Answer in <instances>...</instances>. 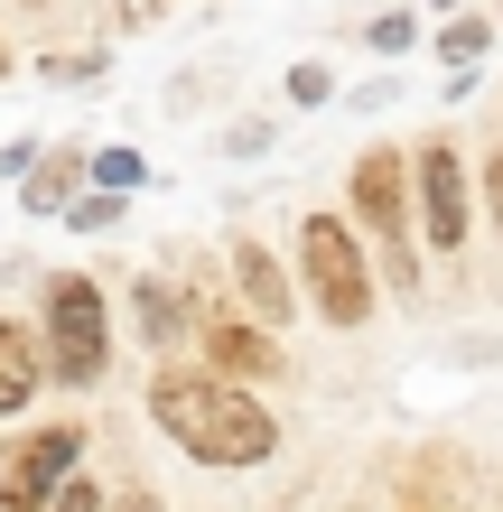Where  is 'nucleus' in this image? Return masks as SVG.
Here are the masks:
<instances>
[{
    "instance_id": "4",
    "label": "nucleus",
    "mask_w": 503,
    "mask_h": 512,
    "mask_svg": "<svg viewBox=\"0 0 503 512\" xmlns=\"http://www.w3.org/2000/svg\"><path fill=\"white\" fill-rule=\"evenodd\" d=\"M75 447H84V429H38V438H19V457L0 466V512H47V494L75 475Z\"/></svg>"
},
{
    "instance_id": "3",
    "label": "nucleus",
    "mask_w": 503,
    "mask_h": 512,
    "mask_svg": "<svg viewBox=\"0 0 503 512\" xmlns=\"http://www.w3.org/2000/svg\"><path fill=\"white\" fill-rule=\"evenodd\" d=\"M299 280H308L327 326H364L373 317V270H364V252H354L345 215H308L299 224Z\"/></svg>"
},
{
    "instance_id": "17",
    "label": "nucleus",
    "mask_w": 503,
    "mask_h": 512,
    "mask_svg": "<svg viewBox=\"0 0 503 512\" xmlns=\"http://www.w3.org/2000/svg\"><path fill=\"white\" fill-rule=\"evenodd\" d=\"M485 205L503 215V159H485Z\"/></svg>"
},
{
    "instance_id": "1",
    "label": "nucleus",
    "mask_w": 503,
    "mask_h": 512,
    "mask_svg": "<svg viewBox=\"0 0 503 512\" xmlns=\"http://www.w3.org/2000/svg\"><path fill=\"white\" fill-rule=\"evenodd\" d=\"M150 419L187 447L196 466H261L280 447V419L252 401L243 382H224V373H168L150 382Z\"/></svg>"
},
{
    "instance_id": "15",
    "label": "nucleus",
    "mask_w": 503,
    "mask_h": 512,
    "mask_svg": "<svg viewBox=\"0 0 503 512\" xmlns=\"http://www.w3.org/2000/svg\"><path fill=\"white\" fill-rule=\"evenodd\" d=\"M66 224H84V233H103V224H122V196H84V205H75Z\"/></svg>"
},
{
    "instance_id": "16",
    "label": "nucleus",
    "mask_w": 503,
    "mask_h": 512,
    "mask_svg": "<svg viewBox=\"0 0 503 512\" xmlns=\"http://www.w3.org/2000/svg\"><path fill=\"white\" fill-rule=\"evenodd\" d=\"M289 94H299V103H327L336 75H327V66H299V75H289Z\"/></svg>"
},
{
    "instance_id": "14",
    "label": "nucleus",
    "mask_w": 503,
    "mask_h": 512,
    "mask_svg": "<svg viewBox=\"0 0 503 512\" xmlns=\"http://www.w3.org/2000/svg\"><path fill=\"white\" fill-rule=\"evenodd\" d=\"M140 326L168 345V336H177V298H168V289H140Z\"/></svg>"
},
{
    "instance_id": "6",
    "label": "nucleus",
    "mask_w": 503,
    "mask_h": 512,
    "mask_svg": "<svg viewBox=\"0 0 503 512\" xmlns=\"http://www.w3.org/2000/svg\"><path fill=\"white\" fill-rule=\"evenodd\" d=\"M354 215H364L373 233H392L401 243V215H410V177L392 149H373V159H354Z\"/></svg>"
},
{
    "instance_id": "11",
    "label": "nucleus",
    "mask_w": 503,
    "mask_h": 512,
    "mask_svg": "<svg viewBox=\"0 0 503 512\" xmlns=\"http://www.w3.org/2000/svg\"><path fill=\"white\" fill-rule=\"evenodd\" d=\"M485 38H494L485 19H448V38H438V56H448V66H476V56H485Z\"/></svg>"
},
{
    "instance_id": "10",
    "label": "nucleus",
    "mask_w": 503,
    "mask_h": 512,
    "mask_svg": "<svg viewBox=\"0 0 503 512\" xmlns=\"http://www.w3.org/2000/svg\"><path fill=\"white\" fill-rule=\"evenodd\" d=\"M75 177H84V159H75V149H56V159L28 177V205H38V215H56V205L75 196Z\"/></svg>"
},
{
    "instance_id": "18",
    "label": "nucleus",
    "mask_w": 503,
    "mask_h": 512,
    "mask_svg": "<svg viewBox=\"0 0 503 512\" xmlns=\"http://www.w3.org/2000/svg\"><path fill=\"white\" fill-rule=\"evenodd\" d=\"M103 512H159V503H150V494H131V503H103Z\"/></svg>"
},
{
    "instance_id": "13",
    "label": "nucleus",
    "mask_w": 503,
    "mask_h": 512,
    "mask_svg": "<svg viewBox=\"0 0 503 512\" xmlns=\"http://www.w3.org/2000/svg\"><path fill=\"white\" fill-rule=\"evenodd\" d=\"M94 177H103V196H122V187H140V159H131V149H103Z\"/></svg>"
},
{
    "instance_id": "8",
    "label": "nucleus",
    "mask_w": 503,
    "mask_h": 512,
    "mask_svg": "<svg viewBox=\"0 0 503 512\" xmlns=\"http://www.w3.org/2000/svg\"><path fill=\"white\" fill-rule=\"evenodd\" d=\"M38 382H47V364H38V336L0 317V419H19L28 401H38Z\"/></svg>"
},
{
    "instance_id": "19",
    "label": "nucleus",
    "mask_w": 503,
    "mask_h": 512,
    "mask_svg": "<svg viewBox=\"0 0 503 512\" xmlns=\"http://www.w3.org/2000/svg\"><path fill=\"white\" fill-rule=\"evenodd\" d=\"M429 10H466V0H429Z\"/></svg>"
},
{
    "instance_id": "12",
    "label": "nucleus",
    "mask_w": 503,
    "mask_h": 512,
    "mask_svg": "<svg viewBox=\"0 0 503 512\" xmlns=\"http://www.w3.org/2000/svg\"><path fill=\"white\" fill-rule=\"evenodd\" d=\"M47 512H103V485H94V475H66V485L47 494Z\"/></svg>"
},
{
    "instance_id": "7",
    "label": "nucleus",
    "mask_w": 503,
    "mask_h": 512,
    "mask_svg": "<svg viewBox=\"0 0 503 512\" xmlns=\"http://www.w3.org/2000/svg\"><path fill=\"white\" fill-rule=\"evenodd\" d=\"M205 354L224 364V382H261V373H280V345L261 336V326H243V317H215V326H205Z\"/></svg>"
},
{
    "instance_id": "2",
    "label": "nucleus",
    "mask_w": 503,
    "mask_h": 512,
    "mask_svg": "<svg viewBox=\"0 0 503 512\" xmlns=\"http://www.w3.org/2000/svg\"><path fill=\"white\" fill-rule=\"evenodd\" d=\"M112 364V317H103V289L84 280V270H56L47 280V373L94 391Z\"/></svg>"
},
{
    "instance_id": "9",
    "label": "nucleus",
    "mask_w": 503,
    "mask_h": 512,
    "mask_svg": "<svg viewBox=\"0 0 503 512\" xmlns=\"http://www.w3.org/2000/svg\"><path fill=\"white\" fill-rule=\"evenodd\" d=\"M233 289H243L252 317H289V280H280V261L261 243H233Z\"/></svg>"
},
{
    "instance_id": "5",
    "label": "nucleus",
    "mask_w": 503,
    "mask_h": 512,
    "mask_svg": "<svg viewBox=\"0 0 503 512\" xmlns=\"http://www.w3.org/2000/svg\"><path fill=\"white\" fill-rule=\"evenodd\" d=\"M420 224H429V243H466V168H457V149H429L420 159Z\"/></svg>"
}]
</instances>
